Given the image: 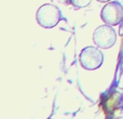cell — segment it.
<instances>
[{
	"label": "cell",
	"mask_w": 123,
	"mask_h": 119,
	"mask_svg": "<svg viewBox=\"0 0 123 119\" xmlns=\"http://www.w3.org/2000/svg\"><path fill=\"white\" fill-rule=\"evenodd\" d=\"M62 19V12L56 6L45 3L38 9L36 20L41 27L52 28L58 24Z\"/></svg>",
	"instance_id": "obj_1"
},
{
	"label": "cell",
	"mask_w": 123,
	"mask_h": 119,
	"mask_svg": "<svg viewBox=\"0 0 123 119\" xmlns=\"http://www.w3.org/2000/svg\"><path fill=\"white\" fill-rule=\"evenodd\" d=\"M79 61L84 69L95 70L100 67L104 62V54L95 47H86L81 51Z\"/></svg>",
	"instance_id": "obj_2"
},
{
	"label": "cell",
	"mask_w": 123,
	"mask_h": 119,
	"mask_svg": "<svg viewBox=\"0 0 123 119\" xmlns=\"http://www.w3.org/2000/svg\"><path fill=\"white\" fill-rule=\"evenodd\" d=\"M93 41L98 48L109 49L117 41V34L112 26L108 24L98 26L93 34Z\"/></svg>",
	"instance_id": "obj_3"
},
{
	"label": "cell",
	"mask_w": 123,
	"mask_h": 119,
	"mask_svg": "<svg viewBox=\"0 0 123 119\" xmlns=\"http://www.w3.org/2000/svg\"><path fill=\"white\" fill-rule=\"evenodd\" d=\"M100 17L105 24L117 26L123 21V6L118 1H110L102 9Z\"/></svg>",
	"instance_id": "obj_4"
},
{
	"label": "cell",
	"mask_w": 123,
	"mask_h": 119,
	"mask_svg": "<svg viewBox=\"0 0 123 119\" xmlns=\"http://www.w3.org/2000/svg\"><path fill=\"white\" fill-rule=\"evenodd\" d=\"M91 1L92 0H70V4L77 9H81L87 7L91 3Z\"/></svg>",
	"instance_id": "obj_5"
},
{
	"label": "cell",
	"mask_w": 123,
	"mask_h": 119,
	"mask_svg": "<svg viewBox=\"0 0 123 119\" xmlns=\"http://www.w3.org/2000/svg\"><path fill=\"white\" fill-rule=\"evenodd\" d=\"M97 1H99V2H108V1H110V0H97Z\"/></svg>",
	"instance_id": "obj_6"
}]
</instances>
